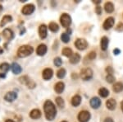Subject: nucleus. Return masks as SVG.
Here are the masks:
<instances>
[{
    "instance_id": "obj_11",
    "label": "nucleus",
    "mask_w": 123,
    "mask_h": 122,
    "mask_svg": "<svg viewBox=\"0 0 123 122\" xmlns=\"http://www.w3.org/2000/svg\"><path fill=\"white\" fill-rule=\"evenodd\" d=\"M39 35L41 39H44V38L47 37V27L44 24H43V25H41L40 27H39Z\"/></svg>"
},
{
    "instance_id": "obj_7",
    "label": "nucleus",
    "mask_w": 123,
    "mask_h": 122,
    "mask_svg": "<svg viewBox=\"0 0 123 122\" xmlns=\"http://www.w3.org/2000/svg\"><path fill=\"white\" fill-rule=\"evenodd\" d=\"M35 6L33 4H27L25 6H24L22 7V9H21V13H22V14L24 15H31V13H34V11H35Z\"/></svg>"
},
{
    "instance_id": "obj_28",
    "label": "nucleus",
    "mask_w": 123,
    "mask_h": 122,
    "mask_svg": "<svg viewBox=\"0 0 123 122\" xmlns=\"http://www.w3.org/2000/svg\"><path fill=\"white\" fill-rule=\"evenodd\" d=\"M10 69V65L7 63H3L0 65V70L3 71V73H6Z\"/></svg>"
},
{
    "instance_id": "obj_34",
    "label": "nucleus",
    "mask_w": 123,
    "mask_h": 122,
    "mask_svg": "<svg viewBox=\"0 0 123 122\" xmlns=\"http://www.w3.org/2000/svg\"><path fill=\"white\" fill-rule=\"evenodd\" d=\"M62 61L61 58L59 57H57L54 59V65L57 66V67H60L62 65Z\"/></svg>"
},
{
    "instance_id": "obj_36",
    "label": "nucleus",
    "mask_w": 123,
    "mask_h": 122,
    "mask_svg": "<svg viewBox=\"0 0 123 122\" xmlns=\"http://www.w3.org/2000/svg\"><path fill=\"white\" fill-rule=\"evenodd\" d=\"M116 30L117 31H123V23L122 22H120V23H118L117 24V26L116 27Z\"/></svg>"
},
{
    "instance_id": "obj_13",
    "label": "nucleus",
    "mask_w": 123,
    "mask_h": 122,
    "mask_svg": "<svg viewBox=\"0 0 123 122\" xmlns=\"http://www.w3.org/2000/svg\"><path fill=\"white\" fill-rule=\"evenodd\" d=\"M101 105V101L98 97H93L90 100V106L92 107L94 109H98Z\"/></svg>"
},
{
    "instance_id": "obj_45",
    "label": "nucleus",
    "mask_w": 123,
    "mask_h": 122,
    "mask_svg": "<svg viewBox=\"0 0 123 122\" xmlns=\"http://www.w3.org/2000/svg\"><path fill=\"white\" fill-rule=\"evenodd\" d=\"M121 108H122V110L123 111V101H122V103H121Z\"/></svg>"
},
{
    "instance_id": "obj_23",
    "label": "nucleus",
    "mask_w": 123,
    "mask_h": 122,
    "mask_svg": "<svg viewBox=\"0 0 123 122\" xmlns=\"http://www.w3.org/2000/svg\"><path fill=\"white\" fill-rule=\"evenodd\" d=\"M104 8H105L106 13H112V12L114 11V6H113V4H112V3H111V2H108V3H105Z\"/></svg>"
},
{
    "instance_id": "obj_48",
    "label": "nucleus",
    "mask_w": 123,
    "mask_h": 122,
    "mask_svg": "<svg viewBox=\"0 0 123 122\" xmlns=\"http://www.w3.org/2000/svg\"><path fill=\"white\" fill-rule=\"evenodd\" d=\"M2 10H3V7H2V6H1V5H0V12H1V11H2Z\"/></svg>"
},
{
    "instance_id": "obj_15",
    "label": "nucleus",
    "mask_w": 123,
    "mask_h": 122,
    "mask_svg": "<svg viewBox=\"0 0 123 122\" xmlns=\"http://www.w3.org/2000/svg\"><path fill=\"white\" fill-rule=\"evenodd\" d=\"M11 69H12V73H15V74H19V73H21V71H22L21 67L17 63H13L11 66Z\"/></svg>"
},
{
    "instance_id": "obj_43",
    "label": "nucleus",
    "mask_w": 123,
    "mask_h": 122,
    "mask_svg": "<svg viewBox=\"0 0 123 122\" xmlns=\"http://www.w3.org/2000/svg\"><path fill=\"white\" fill-rule=\"evenodd\" d=\"M94 3H97V4H98V3H101V1L100 0H96V1H93Z\"/></svg>"
},
{
    "instance_id": "obj_29",
    "label": "nucleus",
    "mask_w": 123,
    "mask_h": 122,
    "mask_svg": "<svg viewBox=\"0 0 123 122\" xmlns=\"http://www.w3.org/2000/svg\"><path fill=\"white\" fill-rule=\"evenodd\" d=\"M66 75V70L64 69H60L57 72V76L58 79H63Z\"/></svg>"
},
{
    "instance_id": "obj_26",
    "label": "nucleus",
    "mask_w": 123,
    "mask_h": 122,
    "mask_svg": "<svg viewBox=\"0 0 123 122\" xmlns=\"http://www.w3.org/2000/svg\"><path fill=\"white\" fill-rule=\"evenodd\" d=\"M98 93L102 97H107L109 95V91L105 87H102V88L98 90Z\"/></svg>"
},
{
    "instance_id": "obj_21",
    "label": "nucleus",
    "mask_w": 123,
    "mask_h": 122,
    "mask_svg": "<svg viewBox=\"0 0 123 122\" xmlns=\"http://www.w3.org/2000/svg\"><path fill=\"white\" fill-rule=\"evenodd\" d=\"M80 102H81V97L79 95L74 96V97H72V99H71V104H72V106H74V107H78L80 104Z\"/></svg>"
},
{
    "instance_id": "obj_24",
    "label": "nucleus",
    "mask_w": 123,
    "mask_h": 122,
    "mask_svg": "<svg viewBox=\"0 0 123 122\" xmlns=\"http://www.w3.org/2000/svg\"><path fill=\"white\" fill-rule=\"evenodd\" d=\"M113 91L115 93H120L123 91V83H117L113 85Z\"/></svg>"
},
{
    "instance_id": "obj_5",
    "label": "nucleus",
    "mask_w": 123,
    "mask_h": 122,
    "mask_svg": "<svg viewBox=\"0 0 123 122\" xmlns=\"http://www.w3.org/2000/svg\"><path fill=\"white\" fill-rule=\"evenodd\" d=\"M90 119V113L87 111H82L79 113L78 120L80 122H88Z\"/></svg>"
},
{
    "instance_id": "obj_30",
    "label": "nucleus",
    "mask_w": 123,
    "mask_h": 122,
    "mask_svg": "<svg viewBox=\"0 0 123 122\" xmlns=\"http://www.w3.org/2000/svg\"><path fill=\"white\" fill-rule=\"evenodd\" d=\"M61 40L63 41L64 43H67L70 41V36H69L68 34L67 33H62L61 35Z\"/></svg>"
},
{
    "instance_id": "obj_10",
    "label": "nucleus",
    "mask_w": 123,
    "mask_h": 122,
    "mask_svg": "<svg viewBox=\"0 0 123 122\" xmlns=\"http://www.w3.org/2000/svg\"><path fill=\"white\" fill-rule=\"evenodd\" d=\"M17 94L15 93V92H8L7 94L5 95L4 99L7 101H9V102H12L14 100L17 99Z\"/></svg>"
},
{
    "instance_id": "obj_3",
    "label": "nucleus",
    "mask_w": 123,
    "mask_h": 122,
    "mask_svg": "<svg viewBox=\"0 0 123 122\" xmlns=\"http://www.w3.org/2000/svg\"><path fill=\"white\" fill-rule=\"evenodd\" d=\"M80 77L81 79L85 81H88L92 79L93 77V71L92 69H90V68H86V69H83L80 73Z\"/></svg>"
},
{
    "instance_id": "obj_41",
    "label": "nucleus",
    "mask_w": 123,
    "mask_h": 122,
    "mask_svg": "<svg viewBox=\"0 0 123 122\" xmlns=\"http://www.w3.org/2000/svg\"><path fill=\"white\" fill-rule=\"evenodd\" d=\"M113 53H114V55H118V54H120V50L115 49L113 50Z\"/></svg>"
},
{
    "instance_id": "obj_42",
    "label": "nucleus",
    "mask_w": 123,
    "mask_h": 122,
    "mask_svg": "<svg viewBox=\"0 0 123 122\" xmlns=\"http://www.w3.org/2000/svg\"><path fill=\"white\" fill-rule=\"evenodd\" d=\"M5 77H6V74H5V73H0V78H2V79H4Z\"/></svg>"
},
{
    "instance_id": "obj_1",
    "label": "nucleus",
    "mask_w": 123,
    "mask_h": 122,
    "mask_svg": "<svg viewBox=\"0 0 123 122\" xmlns=\"http://www.w3.org/2000/svg\"><path fill=\"white\" fill-rule=\"evenodd\" d=\"M43 110H44L45 117L49 121H53L55 118V116H56V114H57L56 107H55L54 104L51 101H49V100L45 101L44 105H43Z\"/></svg>"
},
{
    "instance_id": "obj_37",
    "label": "nucleus",
    "mask_w": 123,
    "mask_h": 122,
    "mask_svg": "<svg viewBox=\"0 0 123 122\" xmlns=\"http://www.w3.org/2000/svg\"><path fill=\"white\" fill-rule=\"evenodd\" d=\"M27 87H28L29 88H34V87H35V82L32 81V80H31V81L29 82L28 84H27Z\"/></svg>"
},
{
    "instance_id": "obj_20",
    "label": "nucleus",
    "mask_w": 123,
    "mask_h": 122,
    "mask_svg": "<svg viewBox=\"0 0 123 122\" xmlns=\"http://www.w3.org/2000/svg\"><path fill=\"white\" fill-rule=\"evenodd\" d=\"M30 116L32 118V119H39V118L41 116L40 111L38 109L32 110V111H31V113H30Z\"/></svg>"
},
{
    "instance_id": "obj_22",
    "label": "nucleus",
    "mask_w": 123,
    "mask_h": 122,
    "mask_svg": "<svg viewBox=\"0 0 123 122\" xmlns=\"http://www.w3.org/2000/svg\"><path fill=\"white\" fill-rule=\"evenodd\" d=\"M12 21V17L9 15H6L2 18V21H1V22H0V26H1V27H3V26H5L7 23L11 22Z\"/></svg>"
},
{
    "instance_id": "obj_8",
    "label": "nucleus",
    "mask_w": 123,
    "mask_h": 122,
    "mask_svg": "<svg viewBox=\"0 0 123 122\" xmlns=\"http://www.w3.org/2000/svg\"><path fill=\"white\" fill-rule=\"evenodd\" d=\"M113 25H114V18L113 17H108V18L105 20L104 25H103V27L104 28V30H109L113 27Z\"/></svg>"
},
{
    "instance_id": "obj_35",
    "label": "nucleus",
    "mask_w": 123,
    "mask_h": 122,
    "mask_svg": "<svg viewBox=\"0 0 123 122\" xmlns=\"http://www.w3.org/2000/svg\"><path fill=\"white\" fill-rule=\"evenodd\" d=\"M88 58L90 59V60H93V59H94L95 58H96V53L94 52V51L90 52V53L89 54V55H88Z\"/></svg>"
},
{
    "instance_id": "obj_14",
    "label": "nucleus",
    "mask_w": 123,
    "mask_h": 122,
    "mask_svg": "<svg viewBox=\"0 0 123 122\" xmlns=\"http://www.w3.org/2000/svg\"><path fill=\"white\" fill-rule=\"evenodd\" d=\"M36 52H37V55H39V56H43V55H44L47 52V46L44 45V44H41V45H39L38 48H37Z\"/></svg>"
},
{
    "instance_id": "obj_49",
    "label": "nucleus",
    "mask_w": 123,
    "mask_h": 122,
    "mask_svg": "<svg viewBox=\"0 0 123 122\" xmlns=\"http://www.w3.org/2000/svg\"><path fill=\"white\" fill-rule=\"evenodd\" d=\"M62 122H67V121H62Z\"/></svg>"
},
{
    "instance_id": "obj_40",
    "label": "nucleus",
    "mask_w": 123,
    "mask_h": 122,
    "mask_svg": "<svg viewBox=\"0 0 123 122\" xmlns=\"http://www.w3.org/2000/svg\"><path fill=\"white\" fill-rule=\"evenodd\" d=\"M104 122H114V121H112V119H111V118H106Z\"/></svg>"
},
{
    "instance_id": "obj_33",
    "label": "nucleus",
    "mask_w": 123,
    "mask_h": 122,
    "mask_svg": "<svg viewBox=\"0 0 123 122\" xmlns=\"http://www.w3.org/2000/svg\"><path fill=\"white\" fill-rule=\"evenodd\" d=\"M106 80L107 82L109 83H112L113 82L115 81V78L113 77V75L112 74H108L106 77Z\"/></svg>"
},
{
    "instance_id": "obj_25",
    "label": "nucleus",
    "mask_w": 123,
    "mask_h": 122,
    "mask_svg": "<svg viewBox=\"0 0 123 122\" xmlns=\"http://www.w3.org/2000/svg\"><path fill=\"white\" fill-rule=\"evenodd\" d=\"M49 28L51 31H53V32H57L59 29V27L56 22H51V23H49Z\"/></svg>"
},
{
    "instance_id": "obj_18",
    "label": "nucleus",
    "mask_w": 123,
    "mask_h": 122,
    "mask_svg": "<svg viewBox=\"0 0 123 122\" xmlns=\"http://www.w3.org/2000/svg\"><path fill=\"white\" fill-rule=\"evenodd\" d=\"M116 105H117L116 101L112 98L108 100L106 102V106H107V107H108V109L111 110V111H113L115 108H116Z\"/></svg>"
},
{
    "instance_id": "obj_6",
    "label": "nucleus",
    "mask_w": 123,
    "mask_h": 122,
    "mask_svg": "<svg viewBox=\"0 0 123 122\" xmlns=\"http://www.w3.org/2000/svg\"><path fill=\"white\" fill-rule=\"evenodd\" d=\"M75 45L80 50H84L88 46V43L85 39H77L75 42Z\"/></svg>"
},
{
    "instance_id": "obj_9",
    "label": "nucleus",
    "mask_w": 123,
    "mask_h": 122,
    "mask_svg": "<svg viewBox=\"0 0 123 122\" xmlns=\"http://www.w3.org/2000/svg\"><path fill=\"white\" fill-rule=\"evenodd\" d=\"M3 37H4L6 40H7V41H11V40L14 37L13 31H12L11 29H9V28H6V29L3 30Z\"/></svg>"
},
{
    "instance_id": "obj_12",
    "label": "nucleus",
    "mask_w": 123,
    "mask_h": 122,
    "mask_svg": "<svg viewBox=\"0 0 123 122\" xmlns=\"http://www.w3.org/2000/svg\"><path fill=\"white\" fill-rule=\"evenodd\" d=\"M53 72L51 69H45L43 71V73H42V76L44 80H49L51 78L53 77Z\"/></svg>"
},
{
    "instance_id": "obj_46",
    "label": "nucleus",
    "mask_w": 123,
    "mask_h": 122,
    "mask_svg": "<svg viewBox=\"0 0 123 122\" xmlns=\"http://www.w3.org/2000/svg\"><path fill=\"white\" fill-rule=\"evenodd\" d=\"M5 122H15V121H13L12 120H7Z\"/></svg>"
},
{
    "instance_id": "obj_19",
    "label": "nucleus",
    "mask_w": 123,
    "mask_h": 122,
    "mask_svg": "<svg viewBox=\"0 0 123 122\" xmlns=\"http://www.w3.org/2000/svg\"><path fill=\"white\" fill-rule=\"evenodd\" d=\"M80 60V55L77 53L73 54L70 57V62L73 65H76V64L79 63Z\"/></svg>"
},
{
    "instance_id": "obj_38",
    "label": "nucleus",
    "mask_w": 123,
    "mask_h": 122,
    "mask_svg": "<svg viewBox=\"0 0 123 122\" xmlns=\"http://www.w3.org/2000/svg\"><path fill=\"white\" fill-rule=\"evenodd\" d=\"M106 71H107V73H108V74H112V73H113V69H112V67H110V66L107 67Z\"/></svg>"
},
{
    "instance_id": "obj_39",
    "label": "nucleus",
    "mask_w": 123,
    "mask_h": 122,
    "mask_svg": "<svg viewBox=\"0 0 123 122\" xmlns=\"http://www.w3.org/2000/svg\"><path fill=\"white\" fill-rule=\"evenodd\" d=\"M95 12L97 13V14H101V13H102V7H99V6H98V7H96V9H95Z\"/></svg>"
},
{
    "instance_id": "obj_17",
    "label": "nucleus",
    "mask_w": 123,
    "mask_h": 122,
    "mask_svg": "<svg viewBox=\"0 0 123 122\" xmlns=\"http://www.w3.org/2000/svg\"><path fill=\"white\" fill-rule=\"evenodd\" d=\"M108 42H109V41H108V37H106V36L102 37L101 41H100V46H101L102 50H106L108 49Z\"/></svg>"
},
{
    "instance_id": "obj_27",
    "label": "nucleus",
    "mask_w": 123,
    "mask_h": 122,
    "mask_svg": "<svg viewBox=\"0 0 123 122\" xmlns=\"http://www.w3.org/2000/svg\"><path fill=\"white\" fill-rule=\"evenodd\" d=\"M62 55L66 57H71V55H73L72 50H71L70 48H64V49L62 50Z\"/></svg>"
},
{
    "instance_id": "obj_47",
    "label": "nucleus",
    "mask_w": 123,
    "mask_h": 122,
    "mask_svg": "<svg viewBox=\"0 0 123 122\" xmlns=\"http://www.w3.org/2000/svg\"><path fill=\"white\" fill-rule=\"evenodd\" d=\"M72 78H73V79H75V78L76 79V78H77V75H76V74L75 75V73H73V74H72Z\"/></svg>"
},
{
    "instance_id": "obj_32",
    "label": "nucleus",
    "mask_w": 123,
    "mask_h": 122,
    "mask_svg": "<svg viewBox=\"0 0 123 122\" xmlns=\"http://www.w3.org/2000/svg\"><path fill=\"white\" fill-rule=\"evenodd\" d=\"M56 103H57V105L60 107H64V101H63V99L60 97H58L56 98Z\"/></svg>"
},
{
    "instance_id": "obj_44",
    "label": "nucleus",
    "mask_w": 123,
    "mask_h": 122,
    "mask_svg": "<svg viewBox=\"0 0 123 122\" xmlns=\"http://www.w3.org/2000/svg\"><path fill=\"white\" fill-rule=\"evenodd\" d=\"M3 48H2V47H0V55H1V54H3Z\"/></svg>"
},
{
    "instance_id": "obj_2",
    "label": "nucleus",
    "mask_w": 123,
    "mask_h": 122,
    "mask_svg": "<svg viewBox=\"0 0 123 122\" xmlns=\"http://www.w3.org/2000/svg\"><path fill=\"white\" fill-rule=\"evenodd\" d=\"M33 51L34 49L31 45H22L17 50V56L20 58H25L31 55L33 53Z\"/></svg>"
},
{
    "instance_id": "obj_31",
    "label": "nucleus",
    "mask_w": 123,
    "mask_h": 122,
    "mask_svg": "<svg viewBox=\"0 0 123 122\" xmlns=\"http://www.w3.org/2000/svg\"><path fill=\"white\" fill-rule=\"evenodd\" d=\"M19 81L21 82V83H23V84H25L27 85L29 83V82L31 81V79H29L27 76H23V77H21L19 79Z\"/></svg>"
},
{
    "instance_id": "obj_16",
    "label": "nucleus",
    "mask_w": 123,
    "mask_h": 122,
    "mask_svg": "<svg viewBox=\"0 0 123 122\" xmlns=\"http://www.w3.org/2000/svg\"><path fill=\"white\" fill-rule=\"evenodd\" d=\"M64 88H65V84L62 83V82H59L55 84L54 86V90L57 93L60 94L64 91Z\"/></svg>"
},
{
    "instance_id": "obj_4",
    "label": "nucleus",
    "mask_w": 123,
    "mask_h": 122,
    "mask_svg": "<svg viewBox=\"0 0 123 122\" xmlns=\"http://www.w3.org/2000/svg\"><path fill=\"white\" fill-rule=\"evenodd\" d=\"M60 22L63 27H68L71 23V18L68 14L63 13L60 17Z\"/></svg>"
}]
</instances>
